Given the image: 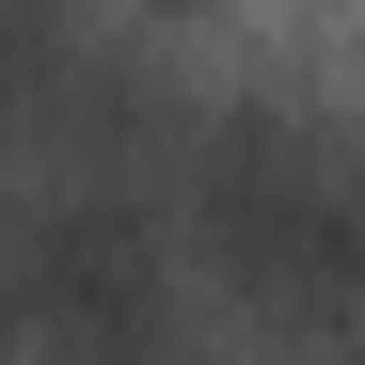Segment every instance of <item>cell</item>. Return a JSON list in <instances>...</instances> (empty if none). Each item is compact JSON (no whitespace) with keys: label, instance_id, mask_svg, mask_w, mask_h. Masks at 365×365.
Wrapping results in <instances>:
<instances>
[{"label":"cell","instance_id":"cell-1","mask_svg":"<svg viewBox=\"0 0 365 365\" xmlns=\"http://www.w3.org/2000/svg\"><path fill=\"white\" fill-rule=\"evenodd\" d=\"M191 222L255 302H365V143L302 96H238L191 143Z\"/></svg>","mask_w":365,"mask_h":365},{"label":"cell","instance_id":"cell-2","mask_svg":"<svg viewBox=\"0 0 365 365\" xmlns=\"http://www.w3.org/2000/svg\"><path fill=\"white\" fill-rule=\"evenodd\" d=\"M0 349L32 365H175V255L128 191H16L0 207Z\"/></svg>","mask_w":365,"mask_h":365}]
</instances>
